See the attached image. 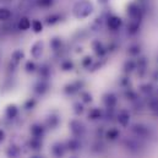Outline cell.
<instances>
[{
  "label": "cell",
  "instance_id": "3",
  "mask_svg": "<svg viewBox=\"0 0 158 158\" xmlns=\"http://www.w3.org/2000/svg\"><path fill=\"white\" fill-rule=\"evenodd\" d=\"M120 23H121V21H120V19L117 17V16H112V17L108 19V26L110 28H113V30H117L119 26H120Z\"/></svg>",
  "mask_w": 158,
  "mask_h": 158
},
{
  "label": "cell",
  "instance_id": "12",
  "mask_svg": "<svg viewBox=\"0 0 158 158\" xmlns=\"http://www.w3.org/2000/svg\"><path fill=\"white\" fill-rule=\"evenodd\" d=\"M4 137H5V132L0 129V141H2V140H4Z\"/></svg>",
  "mask_w": 158,
  "mask_h": 158
},
{
  "label": "cell",
  "instance_id": "11",
  "mask_svg": "<svg viewBox=\"0 0 158 158\" xmlns=\"http://www.w3.org/2000/svg\"><path fill=\"white\" fill-rule=\"evenodd\" d=\"M26 68H27V70H31V71H32V70H33V68H35V65H33V64H31V63H28V64L26 65Z\"/></svg>",
  "mask_w": 158,
  "mask_h": 158
},
{
  "label": "cell",
  "instance_id": "6",
  "mask_svg": "<svg viewBox=\"0 0 158 158\" xmlns=\"http://www.w3.org/2000/svg\"><path fill=\"white\" fill-rule=\"evenodd\" d=\"M32 28H33V31H35L36 33L40 32V31H42V28H43V26H42L40 21H38V20H35V21H32Z\"/></svg>",
  "mask_w": 158,
  "mask_h": 158
},
{
  "label": "cell",
  "instance_id": "7",
  "mask_svg": "<svg viewBox=\"0 0 158 158\" xmlns=\"http://www.w3.org/2000/svg\"><path fill=\"white\" fill-rule=\"evenodd\" d=\"M37 2L42 7H48V6H50L53 4V0H38Z\"/></svg>",
  "mask_w": 158,
  "mask_h": 158
},
{
  "label": "cell",
  "instance_id": "8",
  "mask_svg": "<svg viewBox=\"0 0 158 158\" xmlns=\"http://www.w3.org/2000/svg\"><path fill=\"white\" fill-rule=\"evenodd\" d=\"M22 56H23V54H22L21 52H15L14 55H12V60H14L15 63H19V60H20Z\"/></svg>",
  "mask_w": 158,
  "mask_h": 158
},
{
  "label": "cell",
  "instance_id": "10",
  "mask_svg": "<svg viewBox=\"0 0 158 158\" xmlns=\"http://www.w3.org/2000/svg\"><path fill=\"white\" fill-rule=\"evenodd\" d=\"M32 131H33V134H35V135H38V134H42V129H40V126H33Z\"/></svg>",
  "mask_w": 158,
  "mask_h": 158
},
{
  "label": "cell",
  "instance_id": "4",
  "mask_svg": "<svg viewBox=\"0 0 158 158\" xmlns=\"http://www.w3.org/2000/svg\"><path fill=\"white\" fill-rule=\"evenodd\" d=\"M16 115H17V108H16V106H14V104L7 106V108H6V117L9 119H12L15 118Z\"/></svg>",
  "mask_w": 158,
  "mask_h": 158
},
{
  "label": "cell",
  "instance_id": "1",
  "mask_svg": "<svg viewBox=\"0 0 158 158\" xmlns=\"http://www.w3.org/2000/svg\"><path fill=\"white\" fill-rule=\"evenodd\" d=\"M93 11V5L88 0H80L74 6V15L77 19H86Z\"/></svg>",
  "mask_w": 158,
  "mask_h": 158
},
{
  "label": "cell",
  "instance_id": "5",
  "mask_svg": "<svg viewBox=\"0 0 158 158\" xmlns=\"http://www.w3.org/2000/svg\"><path fill=\"white\" fill-rule=\"evenodd\" d=\"M11 17V11L6 7H0V21H7Z\"/></svg>",
  "mask_w": 158,
  "mask_h": 158
},
{
  "label": "cell",
  "instance_id": "9",
  "mask_svg": "<svg viewBox=\"0 0 158 158\" xmlns=\"http://www.w3.org/2000/svg\"><path fill=\"white\" fill-rule=\"evenodd\" d=\"M59 19V16H52V17H48V23H54L56 22Z\"/></svg>",
  "mask_w": 158,
  "mask_h": 158
},
{
  "label": "cell",
  "instance_id": "2",
  "mask_svg": "<svg viewBox=\"0 0 158 158\" xmlns=\"http://www.w3.org/2000/svg\"><path fill=\"white\" fill-rule=\"evenodd\" d=\"M31 21L27 19V17H22L20 21H19V28L21 31H27L30 27H31Z\"/></svg>",
  "mask_w": 158,
  "mask_h": 158
}]
</instances>
